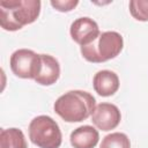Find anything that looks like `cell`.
Returning a JSON list of instances; mask_svg holds the SVG:
<instances>
[{
    "label": "cell",
    "mask_w": 148,
    "mask_h": 148,
    "mask_svg": "<svg viewBox=\"0 0 148 148\" xmlns=\"http://www.w3.org/2000/svg\"><path fill=\"white\" fill-rule=\"evenodd\" d=\"M92 86L95 91L102 97H109L114 95L119 89L118 75L109 69L99 71L92 79Z\"/></svg>",
    "instance_id": "8"
},
{
    "label": "cell",
    "mask_w": 148,
    "mask_h": 148,
    "mask_svg": "<svg viewBox=\"0 0 148 148\" xmlns=\"http://www.w3.org/2000/svg\"><path fill=\"white\" fill-rule=\"evenodd\" d=\"M99 148H131V142L125 133L114 132L103 138Z\"/></svg>",
    "instance_id": "12"
},
{
    "label": "cell",
    "mask_w": 148,
    "mask_h": 148,
    "mask_svg": "<svg viewBox=\"0 0 148 148\" xmlns=\"http://www.w3.org/2000/svg\"><path fill=\"white\" fill-rule=\"evenodd\" d=\"M131 15L141 22L148 21V0H132L128 5Z\"/></svg>",
    "instance_id": "13"
},
{
    "label": "cell",
    "mask_w": 148,
    "mask_h": 148,
    "mask_svg": "<svg viewBox=\"0 0 148 148\" xmlns=\"http://www.w3.org/2000/svg\"><path fill=\"white\" fill-rule=\"evenodd\" d=\"M39 0H1L0 24L7 31H16L34 23L40 13Z\"/></svg>",
    "instance_id": "1"
},
{
    "label": "cell",
    "mask_w": 148,
    "mask_h": 148,
    "mask_svg": "<svg viewBox=\"0 0 148 148\" xmlns=\"http://www.w3.org/2000/svg\"><path fill=\"white\" fill-rule=\"evenodd\" d=\"M72 39L80 46H86L92 43L99 35L98 24L90 17H79L72 24L69 29Z\"/></svg>",
    "instance_id": "7"
},
{
    "label": "cell",
    "mask_w": 148,
    "mask_h": 148,
    "mask_svg": "<svg viewBox=\"0 0 148 148\" xmlns=\"http://www.w3.org/2000/svg\"><path fill=\"white\" fill-rule=\"evenodd\" d=\"M0 148H28L23 132L18 128H2L0 132Z\"/></svg>",
    "instance_id": "11"
},
{
    "label": "cell",
    "mask_w": 148,
    "mask_h": 148,
    "mask_svg": "<svg viewBox=\"0 0 148 148\" xmlns=\"http://www.w3.org/2000/svg\"><path fill=\"white\" fill-rule=\"evenodd\" d=\"M29 139L39 148H59L62 134L58 123L50 116H37L29 124Z\"/></svg>",
    "instance_id": "4"
},
{
    "label": "cell",
    "mask_w": 148,
    "mask_h": 148,
    "mask_svg": "<svg viewBox=\"0 0 148 148\" xmlns=\"http://www.w3.org/2000/svg\"><path fill=\"white\" fill-rule=\"evenodd\" d=\"M50 3L56 10L61 13H67L74 9L79 5V1L77 0H51Z\"/></svg>",
    "instance_id": "14"
},
{
    "label": "cell",
    "mask_w": 148,
    "mask_h": 148,
    "mask_svg": "<svg viewBox=\"0 0 148 148\" xmlns=\"http://www.w3.org/2000/svg\"><path fill=\"white\" fill-rule=\"evenodd\" d=\"M124 47L123 36L117 31H104L89 45L81 46L82 57L89 62H105L116 58Z\"/></svg>",
    "instance_id": "3"
},
{
    "label": "cell",
    "mask_w": 148,
    "mask_h": 148,
    "mask_svg": "<svg viewBox=\"0 0 148 148\" xmlns=\"http://www.w3.org/2000/svg\"><path fill=\"white\" fill-rule=\"evenodd\" d=\"M98 140V131L90 125H83L75 128L69 136L73 148H95Z\"/></svg>",
    "instance_id": "10"
},
{
    "label": "cell",
    "mask_w": 148,
    "mask_h": 148,
    "mask_svg": "<svg viewBox=\"0 0 148 148\" xmlns=\"http://www.w3.org/2000/svg\"><path fill=\"white\" fill-rule=\"evenodd\" d=\"M40 68L35 81L42 86H51L56 83L60 76L59 61L50 54H40Z\"/></svg>",
    "instance_id": "9"
},
{
    "label": "cell",
    "mask_w": 148,
    "mask_h": 148,
    "mask_svg": "<svg viewBox=\"0 0 148 148\" xmlns=\"http://www.w3.org/2000/svg\"><path fill=\"white\" fill-rule=\"evenodd\" d=\"M121 120V113L117 105L111 103H99L96 105L92 114V124L101 131L108 132L114 130Z\"/></svg>",
    "instance_id": "6"
},
{
    "label": "cell",
    "mask_w": 148,
    "mask_h": 148,
    "mask_svg": "<svg viewBox=\"0 0 148 148\" xmlns=\"http://www.w3.org/2000/svg\"><path fill=\"white\" fill-rule=\"evenodd\" d=\"M40 54L32 50L18 49L13 52L9 59L12 72L21 79H36L40 68Z\"/></svg>",
    "instance_id": "5"
},
{
    "label": "cell",
    "mask_w": 148,
    "mask_h": 148,
    "mask_svg": "<svg viewBox=\"0 0 148 148\" xmlns=\"http://www.w3.org/2000/svg\"><path fill=\"white\" fill-rule=\"evenodd\" d=\"M54 112L67 123H80L88 119L95 108V97L83 90H71L54 102Z\"/></svg>",
    "instance_id": "2"
}]
</instances>
